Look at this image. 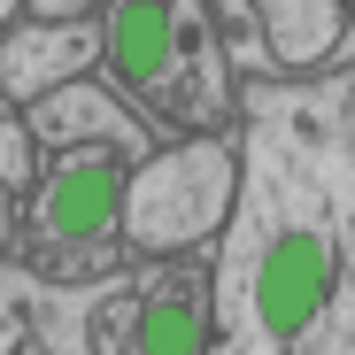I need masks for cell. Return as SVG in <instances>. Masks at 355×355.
Instances as JSON below:
<instances>
[{
	"mask_svg": "<svg viewBox=\"0 0 355 355\" xmlns=\"http://www.w3.org/2000/svg\"><path fill=\"white\" fill-rule=\"evenodd\" d=\"M255 139L232 201L216 309L240 347L309 340L347 286V139L324 124V93H255Z\"/></svg>",
	"mask_w": 355,
	"mask_h": 355,
	"instance_id": "obj_1",
	"label": "cell"
},
{
	"mask_svg": "<svg viewBox=\"0 0 355 355\" xmlns=\"http://www.w3.org/2000/svg\"><path fill=\"white\" fill-rule=\"evenodd\" d=\"M101 62L116 93L178 139H216L232 124V78L209 0H108Z\"/></svg>",
	"mask_w": 355,
	"mask_h": 355,
	"instance_id": "obj_2",
	"label": "cell"
},
{
	"mask_svg": "<svg viewBox=\"0 0 355 355\" xmlns=\"http://www.w3.org/2000/svg\"><path fill=\"white\" fill-rule=\"evenodd\" d=\"M124 186H132L124 124H108L101 139L54 162V178L39 186V209H31V240H39L46 270H93V255L124 232Z\"/></svg>",
	"mask_w": 355,
	"mask_h": 355,
	"instance_id": "obj_3",
	"label": "cell"
},
{
	"mask_svg": "<svg viewBox=\"0 0 355 355\" xmlns=\"http://www.w3.org/2000/svg\"><path fill=\"white\" fill-rule=\"evenodd\" d=\"M232 201V155L216 139H186L124 186V232L139 248H193Z\"/></svg>",
	"mask_w": 355,
	"mask_h": 355,
	"instance_id": "obj_4",
	"label": "cell"
},
{
	"mask_svg": "<svg viewBox=\"0 0 355 355\" xmlns=\"http://www.w3.org/2000/svg\"><path fill=\"white\" fill-rule=\"evenodd\" d=\"M85 54H93V39L78 24H24L8 39V93L39 101L54 78H85Z\"/></svg>",
	"mask_w": 355,
	"mask_h": 355,
	"instance_id": "obj_5",
	"label": "cell"
},
{
	"mask_svg": "<svg viewBox=\"0 0 355 355\" xmlns=\"http://www.w3.org/2000/svg\"><path fill=\"white\" fill-rule=\"evenodd\" d=\"M263 8V46L286 70H309L340 46V0H255Z\"/></svg>",
	"mask_w": 355,
	"mask_h": 355,
	"instance_id": "obj_6",
	"label": "cell"
},
{
	"mask_svg": "<svg viewBox=\"0 0 355 355\" xmlns=\"http://www.w3.org/2000/svg\"><path fill=\"white\" fill-rule=\"evenodd\" d=\"M139 347H155V355H193V347H209V317L186 302V293H162V302L139 309Z\"/></svg>",
	"mask_w": 355,
	"mask_h": 355,
	"instance_id": "obj_7",
	"label": "cell"
},
{
	"mask_svg": "<svg viewBox=\"0 0 355 355\" xmlns=\"http://www.w3.org/2000/svg\"><path fill=\"white\" fill-rule=\"evenodd\" d=\"M8 8H16V0H0V16H8Z\"/></svg>",
	"mask_w": 355,
	"mask_h": 355,
	"instance_id": "obj_8",
	"label": "cell"
}]
</instances>
